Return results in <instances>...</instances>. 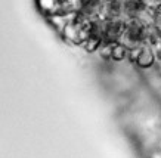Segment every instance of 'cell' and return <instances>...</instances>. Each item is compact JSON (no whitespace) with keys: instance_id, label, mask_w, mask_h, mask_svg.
Listing matches in <instances>:
<instances>
[{"instance_id":"obj_9","label":"cell","mask_w":161,"mask_h":158,"mask_svg":"<svg viewBox=\"0 0 161 158\" xmlns=\"http://www.w3.org/2000/svg\"><path fill=\"white\" fill-rule=\"evenodd\" d=\"M142 5L148 8V9H152V10H158L161 9V0H141Z\"/></svg>"},{"instance_id":"obj_7","label":"cell","mask_w":161,"mask_h":158,"mask_svg":"<svg viewBox=\"0 0 161 158\" xmlns=\"http://www.w3.org/2000/svg\"><path fill=\"white\" fill-rule=\"evenodd\" d=\"M36 3L39 6L40 12H43L46 16L52 15L56 9V5H58V0H36Z\"/></svg>"},{"instance_id":"obj_1","label":"cell","mask_w":161,"mask_h":158,"mask_svg":"<svg viewBox=\"0 0 161 158\" xmlns=\"http://www.w3.org/2000/svg\"><path fill=\"white\" fill-rule=\"evenodd\" d=\"M145 28L142 24H139L136 19L127 21L126 24V30L123 33L121 41L124 46H127L129 49H136L139 46L145 45Z\"/></svg>"},{"instance_id":"obj_11","label":"cell","mask_w":161,"mask_h":158,"mask_svg":"<svg viewBox=\"0 0 161 158\" xmlns=\"http://www.w3.org/2000/svg\"><path fill=\"white\" fill-rule=\"evenodd\" d=\"M149 158H161V151H158V152H152L151 155H149Z\"/></svg>"},{"instance_id":"obj_12","label":"cell","mask_w":161,"mask_h":158,"mask_svg":"<svg viewBox=\"0 0 161 158\" xmlns=\"http://www.w3.org/2000/svg\"><path fill=\"white\" fill-rule=\"evenodd\" d=\"M157 67H158V71H160V74H161V62H157Z\"/></svg>"},{"instance_id":"obj_3","label":"cell","mask_w":161,"mask_h":158,"mask_svg":"<svg viewBox=\"0 0 161 158\" xmlns=\"http://www.w3.org/2000/svg\"><path fill=\"white\" fill-rule=\"evenodd\" d=\"M126 21L124 19H107L105 28H103V43L107 45H115L123 37V33L126 30Z\"/></svg>"},{"instance_id":"obj_6","label":"cell","mask_w":161,"mask_h":158,"mask_svg":"<svg viewBox=\"0 0 161 158\" xmlns=\"http://www.w3.org/2000/svg\"><path fill=\"white\" fill-rule=\"evenodd\" d=\"M135 19H136L139 24L143 25V27H151V25H154V21H155V10L148 9V8L143 6V8L139 10V14H137V16Z\"/></svg>"},{"instance_id":"obj_5","label":"cell","mask_w":161,"mask_h":158,"mask_svg":"<svg viewBox=\"0 0 161 158\" xmlns=\"http://www.w3.org/2000/svg\"><path fill=\"white\" fill-rule=\"evenodd\" d=\"M126 58H130V49H129L127 46H124L121 41H118V43H115V45H112L109 59L115 61V62H120V61H124Z\"/></svg>"},{"instance_id":"obj_8","label":"cell","mask_w":161,"mask_h":158,"mask_svg":"<svg viewBox=\"0 0 161 158\" xmlns=\"http://www.w3.org/2000/svg\"><path fill=\"white\" fill-rule=\"evenodd\" d=\"M102 43H103L102 39H98V37H87V39L81 43V47H83L86 52L92 53V52H98V50L101 49Z\"/></svg>"},{"instance_id":"obj_4","label":"cell","mask_w":161,"mask_h":158,"mask_svg":"<svg viewBox=\"0 0 161 158\" xmlns=\"http://www.w3.org/2000/svg\"><path fill=\"white\" fill-rule=\"evenodd\" d=\"M99 18H102V19H123L121 0H105L99 8Z\"/></svg>"},{"instance_id":"obj_2","label":"cell","mask_w":161,"mask_h":158,"mask_svg":"<svg viewBox=\"0 0 161 158\" xmlns=\"http://www.w3.org/2000/svg\"><path fill=\"white\" fill-rule=\"evenodd\" d=\"M130 59L139 67V68H151L152 65L157 64V55L154 50V46L142 45L136 49L130 50Z\"/></svg>"},{"instance_id":"obj_10","label":"cell","mask_w":161,"mask_h":158,"mask_svg":"<svg viewBox=\"0 0 161 158\" xmlns=\"http://www.w3.org/2000/svg\"><path fill=\"white\" fill-rule=\"evenodd\" d=\"M154 27L161 33V9L155 10V21H154Z\"/></svg>"}]
</instances>
